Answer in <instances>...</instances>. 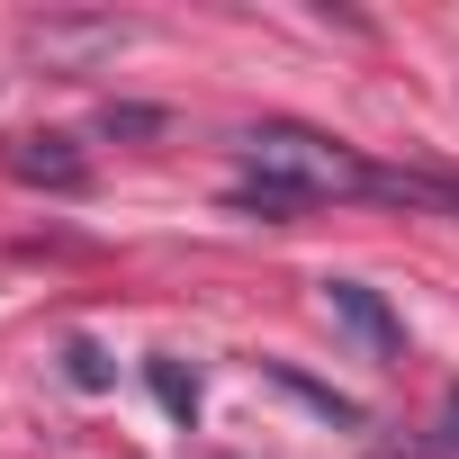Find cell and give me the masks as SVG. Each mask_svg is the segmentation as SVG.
Returning a JSON list of instances; mask_svg holds the SVG:
<instances>
[{"label":"cell","mask_w":459,"mask_h":459,"mask_svg":"<svg viewBox=\"0 0 459 459\" xmlns=\"http://www.w3.org/2000/svg\"><path fill=\"white\" fill-rule=\"evenodd\" d=\"M10 171L37 180V189H82V180H91V162H82L73 135H19V144H10Z\"/></svg>","instance_id":"obj_3"},{"label":"cell","mask_w":459,"mask_h":459,"mask_svg":"<svg viewBox=\"0 0 459 459\" xmlns=\"http://www.w3.org/2000/svg\"><path fill=\"white\" fill-rule=\"evenodd\" d=\"M441 414H450V441H459V387H450V396H441Z\"/></svg>","instance_id":"obj_10"},{"label":"cell","mask_w":459,"mask_h":459,"mask_svg":"<svg viewBox=\"0 0 459 459\" xmlns=\"http://www.w3.org/2000/svg\"><path fill=\"white\" fill-rule=\"evenodd\" d=\"M28 37H37L46 55L73 64V55H108V46H126V19H37Z\"/></svg>","instance_id":"obj_4"},{"label":"cell","mask_w":459,"mask_h":459,"mask_svg":"<svg viewBox=\"0 0 459 459\" xmlns=\"http://www.w3.org/2000/svg\"><path fill=\"white\" fill-rule=\"evenodd\" d=\"M235 153H244V180H280V189H298L307 207H325V198H369V162L342 153V144L316 135V126L262 117V126L235 135Z\"/></svg>","instance_id":"obj_1"},{"label":"cell","mask_w":459,"mask_h":459,"mask_svg":"<svg viewBox=\"0 0 459 459\" xmlns=\"http://www.w3.org/2000/svg\"><path fill=\"white\" fill-rule=\"evenodd\" d=\"M271 378H280V387H289L298 405H316L325 423H342V432H360V423H369V414H360V405H351L342 387H316V378H307V369H289V360H271Z\"/></svg>","instance_id":"obj_5"},{"label":"cell","mask_w":459,"mask_h":459,"mask_svg":"<svg viewBox=\"0 0 459 459\" xmlns=\"http://www.w3.org/2000/svg\"><path fill=\"white\" fill-rule=\"evenodd\" d=\"M144 387L162 396L171 423H198V369H180V360H144Z\"/></svg>","instance_id":"obj_6"},{"label":"cell","mask_w":459,"mask_h":459,"mask_svg":"<svg viewBox=\"0 0 459 459\" xmlns=\"http://www.w3.org/2000/svg\"><path fill=\"white\" fill-rule=\"evenodd\" d=\"M64 378L73 387H108V351L100 342H64Z\"/></svg>","instance_id":"obj_8"},{"label":"cell","mask_w":459,"mask_h":459,"mask_svg":"<svg viewBox=\"0 0 459 459\" xmlns=\"http://www.w3.org/2000/svg\"><path fill=\"white\" fill-rule=\"evenodd\" d=\"M235 207H244V216H307V198H298V189H280V180H244V189H235Z\"/></svg>","instance_id":"obj_7"},{"label":"cell","mask_w":459,"mask_h":459,"mask_svg":"<svg viewBox=\"0 0 459 459\" xmlns=\"http://www.w3.org/2000/svg\"><path fill=\"white\" fill-rule=\"evenodd\" d=\"M162 117L153 108H100V135H153Z\"/></svg>","instance_id":"obj_9"},{"label":"cell","mask_w":459,"mask_h":459,"mask_svg":"<svg viewBox=\"0 0 459 459\" xmlns=\"http://www.w3.org/2000/svg\"><path fill=\"white\" fill-rule=\"evenodd\" d=\"M325 316H333V325H342V333H351V342H360L369 360H387V351L405 342L396 307H387V298H378L369 280H325Z\"/></svg>","instance_id":"obj_2"}]
</instances>
